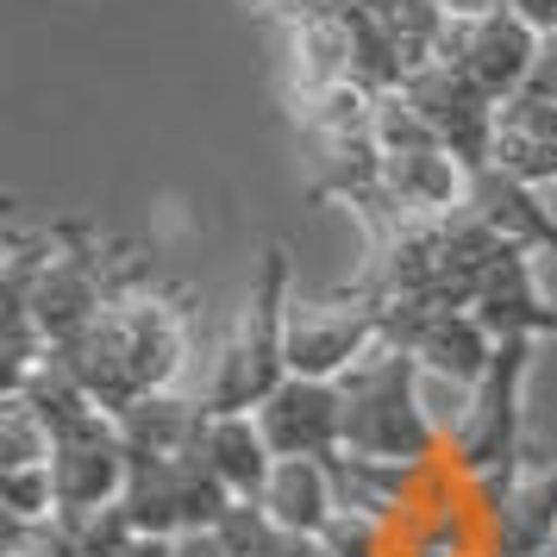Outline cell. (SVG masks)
Segmentation results:
<instances>
[{
	"instance_id": "1",
	"label": "cell",
	"mask_w": 557,
	"mask_h": 557,
	"mask_svg": "<svg viewBox=\"0 0 557 557\" xmlns=\"http://www.w3.org/2000/svg\"><path fill=\"white\" fill-rule=\"evenodd\" d=\"M188 313H195V295L182 282L170 276L138 282L126 295H113L63 351H51V363L76 388H88L107 413H126L145 395H170L182 382V370H188Z\"/></svg>"
},
{
	"instance_id": "2",
	"label": "cell",
	"mask_w": 557,
	"mask_h": 557,
	"mask_svg": "<svg viewBox=\"0 0 557 557\" xmlns=\"http://www.w3.org/2000/svg\"><path fill=\"white\" fill-rule=\"evenodd\" d=\"M288 307H295V263H288V245H270L257 257L238 320L207 363V413H257L288 382Z\"/></svg>"
},
{
	"instance_id": "3",
	"label": "cell",
	"mask_w": 557,
	"mask_h": 557,
	"mask_svg": "<svg viewBox=\"0 0 557 557\" xmlns=\"http://www.w3.org/2000/svg\"><path fill=\"white\" fill-rule=\"evenodd\" d=\"M420 363L401 345H376V351L351 363L338 388H345V451L370 457V463H426L445 451V432L432 426L420 407Z\"/></svg>"
},
{
	"instance_id": "4",
	"label": "cell",
	"mask_w": 557,
	"mask_h": 557,
	"mask_svg": "<svg viewBox=\"0 0 557 557\" xmlns=\"http://www.w3.org/2000/svg\"><path fill=\"white\" fill-rule=\"evenodd\" d=\"M539 338H502L488 376L470 388V407L445 432V457L470 482H520L527 470V376Z\"/></svg>"
},
{
	"instance_id": "5",
	"label": "cell",
	"mask_w": 557,
	"mask_h": 557,
	"mask_svg": "<svg viewBox=\"0 0 557 557\" xmlns=\"http://www.w3.org/2000/svg\"><path fill=\"white\" fill-rule=\"evenodd\" d=\"M232 488L207 470L201 451H176V457H151L132 451V476H126V513L138 532L157 539H182V532H213L232 513Z\"/></svg>"
},
{
	"instance_id": "6",
	"label": "cell",
	"mask_w": 557,
	"mask_h": 557,
	"mask_svg": "<svg viewBox=\"0 0 557 557\" xmlns=\"http://www.w3.org/2000/svg\"><path fill=\"white\" fill-rule=\"evenodd\" d=\"M388 345L382 307L357 288H332V295H295L288 307V376H345L351 363Z\"/></svg>"
},
{
	"instance_id": "7",
	"label": "cell",
	"mask_w": 557,
	"mask_h": 557,
	"mask_svg": "<svg viewBox=\"0 0 557 557\" xmlns=\"http://www.w3.org/2000/svg\"><path fill=\"white\" fill-rule=\"evenodd\" d=\"M539 51H545V32L532 26L527 13L502 7V13H482V20H451L445 45H438V63L457 70L470 88H482L488 101H513V95H527Z\"/></svg>"
},
{
	"instance_id": "8",
	"label": "cell",
	"mask_w": 557,
	"mask_h": 557,
	"mask_svg": "<svg viewBox=\"0 0 557 557\" xmlns=\"http://www.w3.org/2000/svg\"><path fill=\"white\" fill-rule=\"evenodd\" d=\"M388 345H401L426 376H445L457 388H476L495 363V338L470 307H438V301H376Z\"/></svg>"
},
{
	"instance_id": "9",
	"label": "cell",
	"mask_w": 557,
	"mask_h": 557,
	"mask_svg": "<svg viewBox=\"0 0 557 557\" xmlns=\"http://www.w3.org/2000/svg\"><path fill=\"white\" fill-rule=\"evenodd\" d=\"M257 426L276 457H332L345 451V388L332 376H288L257 407Z\"/></svg>"
},
{
	"instance_id": "10",
	"label": "cell",
	"mask_w": 557,
	"mask_h": 557,
	"mask_svg": "<svg viewBox=\"0 0 557 557\" xmlns=\"http://www.w3.org/2000/svg\"><path fill=\"white\" fill-rule=\"evenodd\" d=\"M407 101L426 113V126L438 132L445 151L463 157L470 176L488 170V138H495V113H502V101H488L482 88H470V82L457 76V70H445V63H432V70H420V76H407Z\"/></svg>"
},
{
	"instance_id": "11",
	"label": "cell",
	"mask_w": 557,
	"mask_h": 557,
	"mask_svg": "<svg viewBox=\"0 0 557 557\" xmlns=\"http://www.w3.org/2000/svg\"><path fill=\"white\" fill-rule=\"evenodd\" d=\"M470 313L488 326L495 345H502V338H557V301L539 295V257L513 251V245H507V251L495 257V270L482 276Z\"/></svg>"
},
{
	"instance_id": "12",
	"label": "cell",
	"mask_w": 557,
	"mask_h": 557,
	"mask_svg": "<svg viewBox=\"0 0 557 557\" xmlns=\"http://www.w3.org/2000/svg\"><path fill=\"white\" fill-rule=\"evenodd\" d=\"M488 170L527 182V188H552L557 182V101L545 95H513L495 113V138H488Z\"/></svg>"
},
{
	"instance_id": "13",
	"label": "cell",
	"mask_w": 557,
	"mask_h": 557,
	"mask_svg": "<svg viewBox=\"0 0 557 557\" xmlns=\"http://www.w3.org/2000/svg\"><path fill=\"white\" fill-rule=\"evenodd\" d=\"M288 32V107L295 101H313L338 82H357V45H351V13L345 0L338 7H320L295 20Z\"/></svg>"
},
{
	"instance_id": "14",
	"label": "cell",
	"mask_w": 557,
	"mask_h": 557,
	"mask_svg": "<svg viewBox=\"0 0 557 557\" xmlns=\"http://www.w3.org/2000/svg\"><path fill=\"white\" fill-rule=\"evenodd\" d=\"M463 207H470L502 245L532 251V257H552L557 263V213L539 201V188L502 176V170H476V176H470V201Z\"/></svg>"
},
{
	"instance_id": "15",
	"label": "cell",
	"mask_w": 557,
	"mask_h": 557,
	"mask_svg": "<svg viewBox=\"0 0 557 557\" xmlns=\"http://www.w3.org/2000/svg\"><path fill=\"white\" fill-rule=\"evenodd\" d=\"M557 545V463H527L488 520V557H539Z\"/></svg>"
},
{
	"instance_id": "16",
	"label": "cell",
	"mask_w": 557,
	"mask_h": 557,
	"mask_svg": "<svg viewBox=\"0 0 557 557\" xmlns=\"http://www.w3.org/2000/svg\"><path fill=\"white\" fill-rule=\"evenodd\" d=\"M257 507H263L282 532L326 539L332 520H338V482H332V463H320V457H276L270 488H263Z\"/></svg>"
},
{
	"instance_id": "17",
	"label": "cell",
	"mask_w": 557,
	"mask_h": 557,
	"mask_svg": "<svg viewBox=\"0 0 557 557\" xmlns=\"http://www.w3.org/2000/svg\"><path fill=\"white\" fill-rule=\"evenodd\" d=\"M201 457H207V470L232 488V502H263L276 451H270V438L257 426V413H207Z\"/></svg>"
},
{
	"instance_id": "18",
	"label": "cell",
	"mask_w": 557,
	"mask_h": 557,
	"mask_svg": "<svg viewBox=\"0 0 557 557\" xmlns=\"http://www.w3.org/2000/svg\"><path fill=\"white\" fill-rule=\"evenodd\" d=\"M0 470H51V426L32 395H0Z\"/></svg>"
},
{
	"instance_id": "19",
	"label": "cell",
	"mask_w": 557,
	"mask_h": 557,
	"mask_svg": "<svg viewBox=\"0 0 557 557\" xmlns=\"http://www.w3.org/2000/svg\"><path fill=\"white\" fill-rule=\"evenodd\" d=\"M70 539H76V557H170L176 552V539L138 532L120 507H107V513H95V520L70 527Z\"/></svg>"
},
{
	"instance_id": "20",
	"label": "cell",
	"mask_w": 557,
	"mask_h": 557,
	"mask_svg": "<svg viewBox=\"0 0 557 557\" xmlns=\"http://www.w3.org/2000/svg\"><path fill=\"white\" fill-rule=\"evenodd\" d=\"M527 88L545 95V101H557V32H545V51H539V70H532Z\"/></svg>"
},
{
	"instance_id": "21",
	"label": "cell",
	"mask_w": 557,
	"mask_h": 557,
	"mask_svg": "<svg viewBox=\"0 0 557 557\" xmlns=\"http://www.w3.org/2000/svg\"><path fill=\"white\" fill-rule=\"evenodd\" d=\"M257 13H270V20H282V26H295V20H307V13H320V7H338V0H251Z\"/></svg>"
},
{
	"instance_id": "22",
	"label": "cell",
	"mask_w": 557,
	"mask_h": 557,
	"mask_svg": "<svg viewBox=\"0 0 557 557\" xmlns=\"http://www.w3.org/2000/svg\"><path fill=\"white\" fill-rule=\"evenodd\" d=\"M170 557H232V552H226V539H220V527H213V532H182Z\"/></svg>"
},
{
	"instance_id": "23",
	"label": "cell",
	"mask_w": 557,
	"mask_h": 557,
	"mask_svg": "<svg viewBox=\"0 0 557 557\" xmlns=\"http://www.w3.org/2000/svg\"><path fill=\"white\" fill-rule=\"evenodd\" d=\"M451 20H482V13H502L507 0H438Z\"/></svg>"
}]
</instances>
